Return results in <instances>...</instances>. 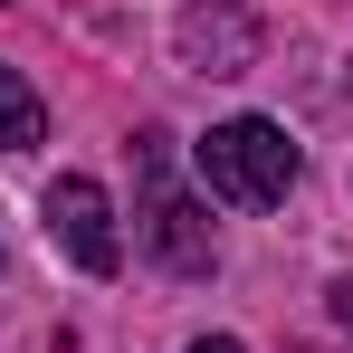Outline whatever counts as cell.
<instances>
[{
	"label": "cell",
	"mask_w": 353,
	"mask_h": 353,
	"mask_svg": "<svg viewBox=\"0 0 353 353\" xmlns=\"http://www.w3.org/2000/svg\"><path fill=\"white\" fill-rule=\"evenodd\" d=\"M305 172V153L287 143V124L268 115H230L201 134V181H210V201H239V210H277Z\"/></svg>",
	"instance_id": "cell-1"
},
{
	"label": "cell",
	"mask_w": 353,
	"mask_h": 353,
	"mask_svg": "<svg viewBox=\"0 0 353 353\" xmlns=\"http://www.w3.org/2000/svg\"><path fill=\"white\" fill-rule=\"evenodd\" d=\"M134 181H143V220H134L143 248H153L172 277H210V220L172 191V134H143V143H134Z\"/></svg>",
	"instance_id": "cell-2"
},
{
	"label": "cell",
	"mask_w": 353,
	"mask_h": 353,
	"mask_svg": "<svg viewBox=\"0 0 353 353\" xmlns=\"http://www.w3.org/2000/svg\"><path fill=\"white\" fill-rule=\"evenodd\" d=\"M334 325H353V277H344V287H334Z\"/></svg>",
	"instance_id": "cell-6"
},
{
	"label": "cell",
	"mask_w": 353,
	"mask_h": 353,
	"mask_svg": "<svg viewBox=\"0 0 353 353\" xmlns=\"http://www.w3.org/2000/svg\"><path fill=\"white\" fill-rule=\"evenodd\" d=\"M39 124H48V115H39V96L0 67V153H29V143H39Z\"/></svg>",
	"instance_id": "cell-5"
},
{
	"label": "cell",
	"mask_w": 353,
	"mask_h": 353,
	"mask_svg": "<svg viewBox=\"0 0 353 353\" xmlns=\"http://www.w3.org/2000/svg\"><path fill=\"white\" fill-rule=\"evenodd\" d=\"M191 353H239V344H230V334H201V344H191Z\"/></svg>",
	"instance_id": "cell-7"
},
{
	"label": "cell",
	"mask_w": 353,
	"mask_h": 353,
	"mask_svg": "<svg viewBox=\"0 0 353 353\" xmlns=\"http://www.w3.org/2000/svg\"><path fill=\"white\" fill-rule=\"evenodd\" d=\"M248 58H258V19L248 10H181V67L248 77Z\"/></svg>",
	"instance_id": "cell-4"
},
{
	"label": "cell",
	"mask_w": 353,
	"mask_h": 353,
	"mask_svg": "<svg viewBox=\"0 0 353 353\" xmlns=\"http://www.w3.org/2000/svg\"><path fill=\"white\" fill-rule=\"evenodd\" d=\"M48 239H58L86 277H115V268H124L115 201H105V181H86V172H58V181H48Z\"/></svg>",
	"instance_id": "cell-3"
}]
</instances>
